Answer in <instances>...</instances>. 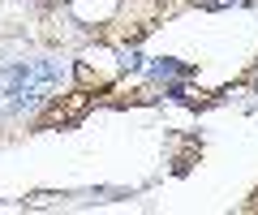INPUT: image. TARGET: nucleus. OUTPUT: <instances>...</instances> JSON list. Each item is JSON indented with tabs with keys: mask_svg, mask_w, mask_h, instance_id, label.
<instances>
[{
	"mask_svg": "<svg viewBox=\"0 0 258 215\" xmlns=\"http://www.w3.org/2000/svg\"><path fill=\"white\" fill-rule=\"evenodd\" d=\"M60 74H64L60 60H47V56L5 65L0 69V116H22L30 108H39L56 91Z\"/></svg>",
	"mask_w": 258,
	"mask_h": 215,
	"instance_id": "obj_1",
	"label": "nucleus"
}]
</instances>
